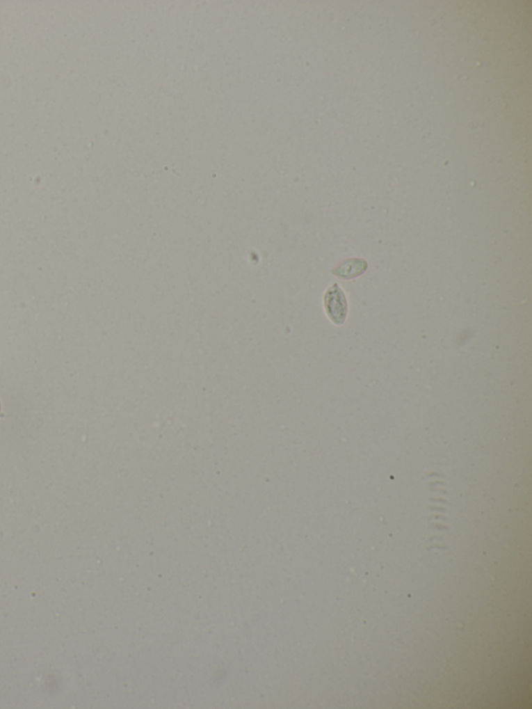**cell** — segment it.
<instances>
[{"label": "cell", "mask_w": 532, "mask_h": 709, "mask_svg": "<svg viewBox=\"0 0 532 709\" xmlns=\"http://www.w3.org/2000/svg\"><path fill=\"white\" fill-rule=\"evenodd\" d=\"M325 308L328 317L336 325H342L348 315V303L344 290L337 283L332 285L325 294Z\"/></svg>", "instance_id": "6da1fadb"}, {"label": "cell", "mask_w": 532, "mask_h": 709, "mask_svg": "<svg viewBox=\"0 0 532 709\" xmlns=\"http://www.w3.org/2000/svg\"><path fill=\"white\" fill-rule=\"evenodd\" d=\"M367 262L361 258H350L340 264L332 271V273L340 279H354L363 275L367 269Z\"/></svg>", "instance_id": "7a4b0ae2"}, {"label": "cell", "mask_w": 532, "mask_h": 709, "mask_svg": "<svg viewBox=\"0 0 532 709\" xmlns=\"http://www.w3.org/2000/svg\"><path fill=\"white\" fill-rule=\"evenodd\" d=\"M0 413H1V403H0Z\"/></svg>", "instance_id": "3957f363"}]
</instances>
